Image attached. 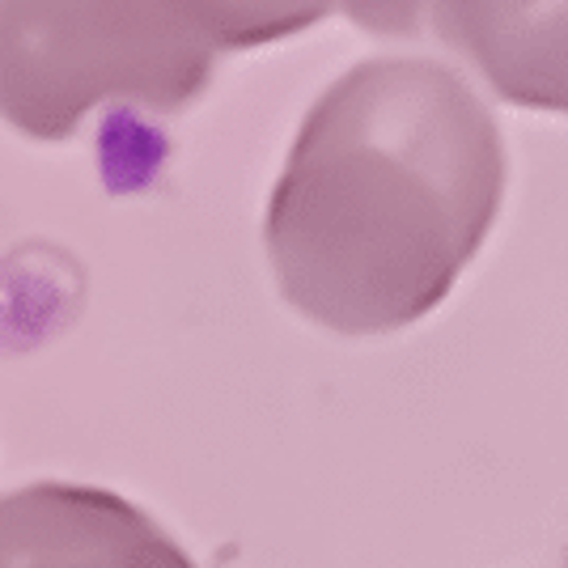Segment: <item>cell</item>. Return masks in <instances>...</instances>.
Instances as JSON below:
<instances>
[{
    "instance_id": "obj_2",
    "label": "cell",
    "mask_w": 568,
    "mask_h": 568,
    "mask_svg": "<svg viewBox=\"0 0 568 568\" xmlns=\"http://www.w3.org/2000/svg\"><path fill=\"white\" fill-rule=\"evenodd\" d=\"M213 64V39L174 0H0V119L30 141H69L115 102L170 115Z\"/></svg>"
},
{
    "instance_id": "obj_3",
    "label": "cell",
    "mask_w": 568,
    "mask_h": 568,
    "mask_svg": "<svg viewBox=\"0 0 568 568\" xmlns=\"http://www.w3.org/2000/svg\"><path fill=\"white\" fill-rule=\"evenodd\" d=\"M0 568H191V560L111 493L30 488L0 500Z\"/></svg>"
},
{
    "instance_id": "obj_1",
    "label": "cell",
    "mask_w": 568,
    "mask_h": 568,
    "mask_svg": "<svg viewBox=\"0 0 568 568\" xmlns=\"http://www.w3.org/2000/svg\"><path fill=\"white\" fill-rule=\"evenodd\" d=\"M505 195L493 111L446 64L390 55L310 106L272 204L284 302L339 335L420 323L450 297Z\"/></svg>"
},
{
    "instance_id": "obj_4",
    "label": "cell",
    "mask_w": 568,
    "mask_h": 568,
    "mask_svg": "<svg viewBox=\"0 0 568 568\" xmlns=\"http://www.w3.org/2000/svg\"><path fill=\"white\" fill-rule=\"evenodd\" d=\"M425 22L497 98L568 115V0H425Z\"/></svg>"
},
{
    "instance_id": "obj_6",
    "label": "cell",
    "mask_w": 568,
    "mask_h": 568,
    "mask_svg": "<svg viewBox=\"0 0 568 568\" xmlns=\"http://www.w3.org/2000/svg\"><path fill=\"white\" fill-rule=\"evenodd\" d=\"M339 9L369 34L386 39H416L425 34V0H339Z\"/></svg>"
},
{
    "instance_id": "obj_5",
    "label": "cell",
    "mask_w": 568,
    "mask_h": 568,
    "mask_svg": "<svg viewBox=\"0 0 568 568\" xmlns=\"http://www.w3.org/2000/svg\"><path fill=\"white\" fill-rule=\"evenodd\" d=\"M200 26L216 51L263 48L323 22L339 0H174Z\"/></svg>"
}]
</instances>
